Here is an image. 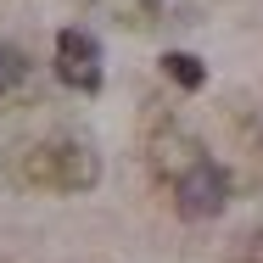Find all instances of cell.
I'll return each instance as SVG.
<instances>
[{"label":"cell","mask_w":263,"mask_h":263,"mask_svg":"<svg viewBox=\"0 0 263 263\" xmlns=\"http://www.w3.org/2000/svg\"><path fill=\"white\" fill-rule=\"evenodd\" d=\"M162 73H168L179 90H202V84H208V67H202L191 51H168L162 56Z\"/></svg>","instance_id":"4"},{"label":"cell","mask_w":263,"mask_h":263,"mask_svg":"<svg viewBox=\"0 0 263 263\" xmlns=\"http://www.w3.org/2000/svg\"><path fill=\"white\" fill-rule=\"evenodd\" d=\"M28 179L51 185V191H90L101 179V162L79 140H56V146H34L28 152Z\"/></svg>","instance_id":"1"},{"label":"cell","mask_w":263,"mask_h":263,"mask_svg":"<svg viewBox=\"0 0 263 263\" xmlns=\"http://www.w3.org/2000/svg\"><path fill=\"white\" fill-rule=\"evenodd\" d=\"M230 202V179H224V168L208 157H196L179 179H174V208L179 218H191V224H202V218H218Z\"/></svg>","instance_id":"2"},{"label":"cell","mask_w":263,"mask_h":263,"mask_svg":"<svg viewBox=\"0 0 263 263\" xmlns=\"http://www.w3.org/2000/svg\"><path fill=\"white\" fill-rule=\"evenodd\" d=\"M56 79L96 96L101 90V45L84 34V28H62L56 34Z\"/></svg>","instance_id":"3"},{"label":"cell","mask_w":263,"mask_h":263,"mask_svg":"<svg viewBox=\"0 0 263 263\" xmlns=\"http://www.w3.org/2000/svg\"><path fill=\"white\" fill-rule=\"evenodd\" d=\"M23 79H28V56L17 45H0V96H11Z\"/></svg>","instance_id":"5"}]
</instances>
